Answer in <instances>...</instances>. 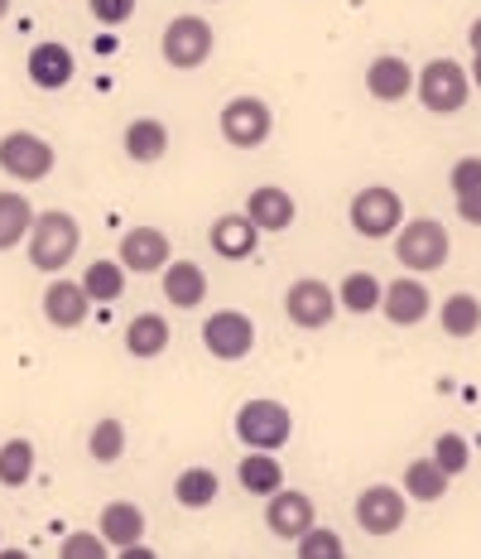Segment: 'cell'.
<instances>
[{
    "instance_id": "1",
    "label": "cell",
    "mask_w": 481,
    "mask_h": 559,
    "mask_svg": "<svg viewBox=\"0 0 481 559\" xmlns=\"http://www.w3.org/2000/svg\"><path fill=\"white\" fill-rule=\"evenodd\" d=\"M77 247H82V227H77L73 213L53 207V213L34 217V231H29V265H34V271L58 275L77 255Z\"/></svg>"
},
{
    "instance_id": "2",
    "label": "cell",
    "mask_w": 481,
    "mask_h": 559,
    "mask_svg": "<svg viewBox=\"0 0 481 559\" xmlns=\"http://www.w3.org/2000/svg\"><path fill=\"white\" fill-rule=\"evenodd\" d=\"M448 255H453V237L438 217H414V223H405L395 231V261H400L409 275L438 271V265H448Z\"/></svg>"
},
{
    "instance_id": "3",
    "label": "cell",
    "mask_w": 481,
    "mask_h": 559,
    "mask_svg": "<svg viewBox=\"0 0 481 559\" xmlns=\"http://www.w3.org/2000/svg\"><path fill=\"white\" fill-rule=\"evenodd\" d=\"M347 223H351L357 237L385 241V237H395V231L405 227V198L395 189H385V183H371V189H361L357 198H351Z\"/></svg>"
},
{
    "instance_id": "4",
    "label": "cell",
    "mask_w": 481,
    "mask_h": 559,
    "mask_svg": "<svg viewBox=\"0 0 481 559\" xmlns=\"http://www.w3.org/2000/svg\"><path fill=\"white\" fill-rule=\"evenodd\" d=\"M419 102H424V111L433 116H453L467 107V97H472V73H467L462 63H453V58H433V63L419 68Z\"/></svg>"
},
{
    "instance_id": "5",
    "label": "cell",
    "mask_w": 481,
    "mask_h": 559,
    "mask_svg": "<svg viewBox=\"0 0 481 559\" xmlns=\"http://www.w3.org/2000/svg\"><path fill=\"white\" fill-rule=\"evenodd\" d=\"M237 439L245 449H285L294 439V415L285 401H245L237 411Z\"/></svg>"
},
{
    "instance_id": "6",
    "label": "cell",
    "mask_w": 481,
    "mask_h": 559,
    "mask_svg": "<svg viewBox=\"0 0 481 559\" xmlns=\"http://www.w3.org/2000/svg\"><path fill=\"white\" fill-rule=\"evenodd\" d=\"M213 44H217V34L203 15H173L169 29H164V39H159V53L169 68L193 73V68H203L207 58H213Z\"/></svg>"
},
{
    "instance_id": "7",
    "label": "cell",
    "mask_w": 481,
    "mask_h": 559,
    "mask_svg": "<svg viewBox=\"0 0 481 559\" xmlns=\"http://www.w3.org/2000/svg\"><path fill=\"white\" fill-rule=\"evenodd\" d=\"M217 126H221V140H227V145L255 150L269 140V131H275V111H269V102H261V97H231L227 107H221Z\"/></svg>"
},
{
    "instance_id": "8",
    "label": "cell",
    "mask_w": 481,
    "mask_h": 559,
    "mask_svg": "<svg viewBox=\"0 0 481 559\" xmlns=\"http://www.w3.org/2000/svg\"><path fill=\"white\" fill-rule=\"evenodd\" d=\"M0 169L15 183H39L53 174V145L34 131H10L0 140Z\"/></svg>"
},
{
    "instance_id": "9",
    "label": "cell",
    "mask_w": 481,
    "mask_h": 559,
    "mask_svg": "<svg viewBox=\"0 0 481 559\" xmlns=\"http://www.w3.org/2000/svg\"><path fill=\"white\" fill-rule=\"evenodd\" d=\"M285 313L294 329H327L337 313V289L318 275H303L285 289Z\"/></svg>"
},
{
    "instance_id": "10",
    "label": "cell",
    "mask_w": 481,
    "mask_h": 559,
    "mask_svg": "<svg viewBox=\"0 0 481 559\" xmlns=\"http://www.w3.org/2000/svg\"><path fill=\"white\" fill-rule=\"evenodd\" d=\"M357 526L366 535H395L405 526V511H409V492L405 487H390V483H375L357 497Z\"/></svg>"
},
{
    "instance_id": "11",
    "label": "cell",
    "mask_w": 481,
    "mask_h": 559,
    "mask_svg": "<svg viewBox=\"0 0 481 559\" xmlns=\"http://www.w3.org/2000/svg\"><path fill=\"white\" fill-rule=\"evenodd\" d=\"M203 347L217 357V362H241V357H251V347H255L251 313H241V309L213 313V319L203 323Z\"/></svg>"
},
{
    "instance_id": "12",
    "label": "cell",
    "mask_w": 481,
    "mask_h": 559,
    "mask_svg": "<svg viewBox=\"0 0 481 559\" xmlns=\"http://www.w3.org/2000/svg\"><path fill=\"white\" fill-rule=\"evenodd\" d=\"M265 526H269V535H279V540H299L309 526H318V507H313L309 492L279 487V492L265 497Z\"/></svg>"
},
{
    "instance_id": "13",
    "label": "cell",
    "mask_w": 481,
    "mask_h": 559,
    "mask_svg": "<svg viewBox=\"0 0 481 559\" xmlns=\"http://www.w3.org/2000/svg\"><path fill=\"white\" fill-rule=\"evenodd\" d=\"M116 255H121L125 271L155 275V271H164V265L173 261V247H169V237H164L159 227H131L121 237V247H116Z\"/></svg>"
},
{
    "instance_id": "14",
    "label": "cell",
    "mask_w": 481,
    "mask_h": 559,
    "mask_svg": "<svg viewBox=\"0 0 481 559\" xmlns=\"http://www.w3.org/2000/svg\"><path fill=\"white\" fill-rule=\"evenodd\" d=\"M87 313H92V295L82 289V280H49V289H44V319L53 323V329H63V333H73L87 323Z\"/></svg>"
},
{
    "instance_id": "15",
    "label": "cell",
    "mask_w": 481,
    "mask_h": 559,
    "mask_svg": "<svg viewBox=\"0 0 481 559\" xmlns=\"http://www.w3.org/2000/svg\"><path fill=\"white\" fill-rule=\"evenodd\" d=\"M433 309V295L424 285H419L414 275H400L385 285V299H381V313L395 323V329H414V323H424Z\"/></svg>"
},
{
    "instance_id": "16",
    "label": "cell",
    "mask_w": 481,
    "mask_h": 559,
    "mask_svg": "<svg viewBox=\"0 0 481 559\" xmlns=\"http://www.w3.org/2000/svg\"><path fill=\"white\" fill-rule=\"evenodd\" d=\"M245 213H251V223L261 231H289L299 217V203L279 183H261V189H251V198H245Z\"/></svg>"
},
{
    "instance_id": "17",
    "label": "cell",
    "mask_w": 481,
    "mask_h": 559,
    "mask_svg": "<svg viewBox=\"0 0 481 559\" xmlns=\"http://www.w3.org/2000/svg\"><path fill=\"white\" fill-rule=\"evenodd\" d=\"M25 68H29V83L44 87V92L68 87V83H73V73H77V63H73V53H68V44H53V39L34 44Z\"/></svg>"
},
{
    "instance_id": "18",
    "label": "cell",
    "mask_w": 481,
    "mask_h": 559,
    "mask_svg": "<svg viewBox=\"0 0 481 559\" xmlns=\"http://www.w3.org/2000/svg\"><path fill=\"white\" fill-rule=\"evenodd\" d=\"M414 68L405 63L400 53H381V58H371V68H366V92L375 102H405L409 92H414Z\"/></svg>"
},
{
    "instance_id": "19",
    "label": "cell",
    "mask_w": 481,
    "mask_h": 559,
    "mask_svg": "<svg viewBox=\"0 0 481 559\" xmlns=\"http://www.w3.org/2000/svg\"><path fill=\"white\" fill-rule=\"evenodd\" d=\"M159 285L173 309H197L207 299V271L197 261H169L159 271Z\"/></svg>"
},
{
    "instance_id": "20",
    "label": "cell",
    "mask_w": 481,
    "mask_h": 559,
    "mask_svg": "<svg viewBox=\"0 0 481 559\" xmlns=\"http://www.w3.org/2000/svg\"><path fill=\"white\" fill-rule=\"evenodd\" d=\"M207 241H213V251L221 261H245V255L255 251V241H261V227L251 223V213H227L213 223Z\"/></svg>"
},
{
    "instance_id": "21",
    "label": "cell",
    "mask_w": 481,
    "mask_h": 559,
    "mask_svg": "<svg viewBox=\"0 0 481 559\" xmlns=\"http://www.w3.org/2000/svg\"><path fill=\"white\" fill-rule=\"evenodd\" d=\"M121 145L135 165H159V159L169 155V126H164L159 116H135V121L125 126Z\"/></svg>"
},
{
    "instance_id": "22",
    "label": "cell",
    "mask_w": 481,
    "mask_h": 559,
    "mask_svg": "<svg viewBox=\"0 0 481 559\" xmlns=\"http://www.w3.org/2000/svg\"><path fill=\"white\" fill-rule=\"evenodd\" d=\"M97 531L107 535L111 550H131V545L145 540V511L135 502H107L97 516Z\"/></svg>"
},
{
    "instance_id": "23",
    "label": "cell",
    "mask_w": 481,
    "mask_h": 559,
    "mask_svg": "<svg viewBox=\"0 0 481 559\" xmlns=\"http://www.w3.org/2000/svg\"><path fill=\"white\" fill-rule=\"evenodd\" d=\"M169 337H173V329L164 313H135V319L125 323V353L140 357V362H155L164 347H169Z\"/></svg>"
},
{
    "instance_id": "24",
    "label": "cell",
    "mask_w": 481,
    "mask_h": 559,
    "mask_svg": "<svg viewBox=\"0 0 481 559\" xmlns=\"http://www.w3.org/2000/svg\"><path fill=\"white\" fill-rule=\"evenodd\" d=\"M237 483H241L251 497H269V492H279V487H285V468H279L275 453L251 449V453H245V459L237 463Z\"/></svg>"
},
{
    "instance_id": "25",
    "label": "cell",
    "mask_w": 481,
    "mask_h": 559,
    "mask_svg": "<svg viewBox=\"0 0 481 559\" xmlns=\"http://www.w3.org/2000/svg\"><path fill=\"white\" fill-rule=\"evenodd\" d=\"M34 207H29V198L25 193H0V251H15L20 241L34 231Z\"/></svg>"
},
{
    "instance_id": "26",
    "label": "cell",
    "mask_w": 481,
    "mask_h": 559,
    "mask_svg": "<svg viewBox=\"0 0 481 559\" xmlns=\"http://www.w3.org/2000/svg\"><path fill=\"white\" fill-rule=\"evenodd\" d=\"M217 492H221V477L213 468H183L179 477H173V502L188 507V511L213 507Z\"/></svg>"
},
{
    "instance_id": "27",
    "label": "cell",
    "mask_w": 481,
    "mask_h": 559,
    "mask_svg": "<svg viewBox=\"0 0 481 559\" xmlns=\"http://www.w3.org/2000/svg\"><path fill=\"white\" fill-rule=\"evenodd\" d=\"M448 483H453V473L443 468L438 459H414L405 468V492L414 497V502H438V497L448 492Z\"/></svg>"
},
{
    "instance_id": "28",
    "label": "cell",
    "mask_w": 481,
    "mask_h": 559,
    "mask_svg": "<svg viewBox=\"0 0 481 559\" xmlns=\"http://www.w3.org/2000/svg\"><path fill=\"white\" fill-rule=\"evenodd\" d=\"M125 265H121V255L116 261H92L87 265V275H82V289L92 295V305H116V299L125 295Z\"/></svg>"
},
{
    "instance_id": "29",
    "label": "cell",
    "mask_w": 481,
    "mask_h": 559,
    "mask_svg": "<svg viewBox=\"0 0 481 559\" xmlns=\"http://www.w3.org/2000/svg\"><path fill=\"white\" fill-rule=\"evenodd\" d=\"M381 299H385V285L371 271H351L342 285H337V305L347 313H371V309H381Z\"/></svg>"
},
{
    "instance_id": "30",
    "label": "cell",
    "mask_w": 481,
    "mask_h": 559,
    "mask_svg": "<svg viewBox=\"0 0 481 559\" xmlns=\"http://www.w3.org/2000/svg\"><path fill=\"white\" fill-rule=\"evenodd\" d=\"M438 323L448 337H472L481 329V299L477 295H448L438 309Z\"/></svg>"
},
{
    "instance_id": "31",
    "label": "cell",
    "mask_w": 481,
    "mask_h": 559,
    "mask_svg": "<svg viewBox=\"0 0 481 559\" xmlns=\"http://www.w3.org/2000/svg\"><path fill=\"white\" fill-rule=\"evenodd\" d=\"M34 477V444L29 439H5L0 444V487H25Z\"/></svg>"
},
{
    "instance_id": "32",
    "label": "cell",
    "mask_w": 481,
    "mask_h": 559,
    "mask_svg": "<svg viewBox=\"0 0 481 559\" xmlns=\"http://www.w3.org/2000/svg\"><path fill=\"white\" fill-rule=\"evenodd\" d=\"M87 453L97 463H116L125 453V425L116 415H107V419H97L92 425V435H87Z\"/></svg>"
},
{
    "instance_id": "33",
    "label": "cell",
    "mask_w": 481,
    "mask_h": 559,
    "mask_svg": "<svg viewBox=\"0 0 481 559\" xmlns=\"http://www.w3.org/2000/svg\"><path fill=\"white\" fill-rule=\"evenodd\" d=\"M294 545H299V555H303V559H342V555H347L342 535L327 531V526H309Z\"/></svg>"
},
{
    "instance_id": "34",
    "label": "cell",
    "mask_w": 481,
    "mask_h": 559,
    "mask_svg": "<svg viewBox=\"0 0 481 559\" xmlns=\"http://www.w3.org/2000/svg\"><path fill=\"white\" fill-rule=\"evenodd\" d=\"M433 459H438L443 468L457 477V473H467V463H472V449H467L462 435H438V444H433Z\"/></svg>"
},
{
    "instance_id": "35",
    "label": "cell",
    "mask_w": 481,
    "mask_h": 559,
    "mask_svg": "<svg viewBox=\"0 0 481 559\" xmlns=\"http://www.w3.org/2000/svg\"><path fill=\"white\" fill-rule=\"evenodd\" d=\"M107 535H92V531H77V535H68L63 540V559H107Z\"/></svg>"
},
{
    "instance_id": "36",
    "label": "cell",
    "mask_w": 481,
    "mask_h": 559,
    "mask_svg": "<svg viewBox=\"0 0 481 559\" xmlns=\"http://www.w3.org/2000/svg\"><path fill=\"white\" fill-rule=\"evenodd\" d=\"M448 183H453V198L477 193L481 189V155H462V159H457L453 174H448Z\"/></svg>"
},
{
    "instance_id": "37",
    "label": "cell",
    "mask_w": 481,
    "mask_h": 559,
    "mask_svg": "<svg viewBox=\"0 0 481 559\" xmlns=\"http://www.w3.org/2000/svg\"><path fill=\"white\" fill-rule=\"evenodd\" d=\"M87 10H92V20H97V25L116 29V25H125V20L135 15V0H87Z\"/></svg>"
},
{
    "instance_id": "38",
    "label": "cell",
    "mask_w": 481,
    "mask_h": 559,
    "mask_svg": "<svg viewBox=\"0 0 481 559\" xmlns=\"http://www.w3.org/2000/svg\"><path fill=\"white\" fill-rule=\"evenodd\" d=\"M457 217H462V223H472V227H481V189L457 198Z\"/></svg>"
},
{
    "instance_id": "39",
    "label": "cell",
    "mask_w": 481,
    "mask_h": 559,
    "mask_svg": "<svg viewBox=\"0 0 481 559\" xmlns=\"http://www.w3.org/2000/svg\"><path fill=\"white\" fill-rule=\"evenodd\" d=\"M467 44H472V53H481V15L472 20V29H467Z\"/></svg>"
},
{
    "instance_id": "40",
    "label": "cell",
    "mask_w": 481,
    "mask_h": 559,
    "mask_svg": "<svg viewBox=\"0 0 481 559\" xmlns=\"http://www.w3.org/2000/svg\"><path fill=\"white\" fill-rule=\"evenodd\" d=\"M467 73H472V87H481V53H472V68H467Z\"/></svg>"
},
{
    "instance_id": "41",
    "label": "cell",
    "mask_w": 481,
    "mask_h": 559,
    "mask_svg": "<svg viewBox=\"0 0 481 559\" xmlns=\"http://www.w3.org/2000/svg\"><path fill=\"white\" fill-rule=\"evenodd\" d=\"M10 15V0H0V20H5Z\"/></svg>"
},
{
    "instance_id": "42",
    "label": "cell",
    "mask_w": 481,
    "mask_h": 559,
    "mask_svg": "<svg viewBox=\"0 0 481 559\" xmlns=\"http://www.w3.org/2000/svg\"><path fill=\"white\" fill-rule=\"evenodd\" d=\"M0 550H5V545H0Z\"/></svg>"
}]
</instances>
